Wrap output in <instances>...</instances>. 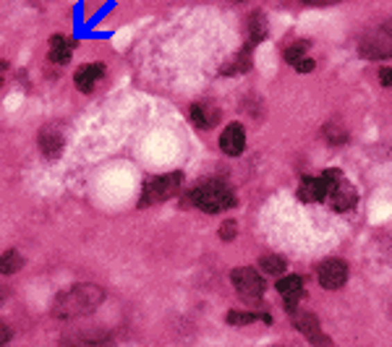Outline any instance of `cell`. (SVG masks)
I'll use <instances>...</instances> for the list:
<instances>
[{
	"mask_svg": "<svg viewBox=\"0 0 392 347\" xmlns=\"http://www.w3.org/2000/svg\"><path fill=\"white\" fill-rule=\"evenodd\" d=\"M102 301H105V292L97 285H76V287L58 295L53 303V316L56 319H78V316L92 314Z\"/></svg>",
	"mask_w": 392,
	"mask_h": 347,
	"instance_id": "6da1fadb",
	"label": "cell"
},
{
	"mask_svg": "<svg viewBox=\"0 0 392 347\" xmlns=\"http://www.w3.org/2000/svg\"><path fill=\"white\" fill-rule=\"evenodd\" d=\"M186 204L199 206L202 212L217 214V212L230 209V206L235 204V196L223 180H207V183H202V186H196V188L191 190Z\"/></svg>",
	"mask_w": 392,
	"mask_h": 347,
	"instance_id": "7a4b0ae2",
	"label": "cell"
},
{
	"mask_svg": "<svg viewBox=\"0 0 392 347\" xmlns=\"http://www.w3.org/2000/svg\"><path fill=\"white\" fill-rule=\"evenodd\" d=\"M361 55L369 57V60L392 57V19H387L384 24H380L371 32L364 34V39H361Z\"/></svg>",
	"mask_w": 392,
	"mask_h": 347,
	"instance_id": "3957f363",
	"label": "cell"
},
{
	"mask_svg": "<svg viewBox=\"0 0 392 347\" xmlns=\"http://www.w3.org/2000/svg\"><path fill=\"white\" fill-rule=\"evenodd\" d=\"M180 172H170V175H160V178L149 180L144 186V193H142V206H149V204H160L173 199L180 190Z\"/></svg>",
	"mask_w": 392,
	"mask_h": 347,
	"instance_id": "277c9868",
	"label": "cell"
},
{
	"mask_svg": "<svg viewBox=\"0 0 392 347\" xmlns=\"http://www.w3.org/2000/svg\"><path fill=\"white\" fill-rule=\"evenodd\" d=\"M230 282H233V287L241 292L244 298H259V295L264 292V280H262L251 267L233 269V272H230Z\"/></svg>",
	"mask_w": 392,
	"mask_h": 347,
	"instance_id": "5b68a950",
	"label": "cell"
},
{
	"mask_svg": "<svg viewBox=\"0 0 392 347\" xmlns=\"http://www.w3.org/2000/svg\"><path fill=\"white\" fill-rule=\"evenodd\" d=\"M316 277H319V285H322L325 290H340L348 280V267L340 258H330L325 264H319Z\"/></svg>",
	"mask_w": 392,
	"mask_h": 347,
	"instance_id": "8992f818",
	"label": "cell"
},
{
	"mask_svg": "<svg viewBox=\"0 0 392 347\" xmlns=\"http://www.w3.org/2000/svg\"><path fill=\"white\" fill-rule=\"evenodd\" d=\"M244 146H246V134H244V125L241 123H230L220 134V149H223L225 154L238 157L244 152Z\"/></svg>",
	"mask_w": 392,
	"mask_h": 347,
	"instance_id": "52a82bcc",
	"label": "cell"
},
{
	"mask_svg": "<svg viewBox=\"0 0 392 347\" xmlns=\"http://www.w3.org/2000/svg\"><path fill=\"white\" fill-rule=\"evenodd\" d=\"M296 329L309 337V339H312V345H316V347H330V345H327L330 339H327V337L322 335V329H319V319H316V316H312V314L296 316Z\"/></svg>",
	"mask_w": 392,
	"mask_h": 347,
	"instance_id": "ba28073f",
	"label": "cell"
},
{
	"mask_svg": "<svg viewBox=\"0 0 392 347\" xmlns=\"http://www.w3.org/2000/svg\"><path fill=\"white\" fill-rule=\"evenodd\" d=\"M298 196L306 204H316V202H325V196H330V190H327L322 178H303L301 186H298Z\"/></svg>",
	"mask_w": 392,
	"mask_h": 347,
	"instance_id": "9c48e42d",
	"label": "cell"
},
{
	"mask_svg": "<svg viewBox=\"0 0 392 347\" xmlns=\"http://www.w3.org/2000/svg\"><path fill=\"white\" fill-rule=\"evenodd\" d=\"M102 76H105V66H102V63H90V66L78 68L74 81H76L78 91H92L94 89V84H97Z\"/></svg>",
	"mask_w": 392,
	"mask_h": 347,
	"instance_id": "30bf717a",
	"label": "cell"
},
{
	"mask_svg": "<svg viewBox=\"0 0 392 347\" xmlns=\"http://www.w3.org/2000/svg\"><path fill=\"white\" fill-rule=\"evenodd\" d=\"M330 196H332V209H335V212H348V209H353V206H356V199H359L356 188H353L350 183H346V180H340V186H337Z\"/></svg>",
	"mask_w": 392,
	"mask_h": 347,
	"instance_id": "8fae6325",
	"label": "cell"
},
{
	"mask_svg": "<svg viewBox=\"0 0 392 347\" xmlns=\"http://www.w3.org/2000/svg\"><path fill=\"white\" fill-rule=\"evenodd\" d=\"M189 118L196 128H212L217 123V118H220V112L210 107V105H191Z\"/></svg>",
	"mask_w": 392,
	"mask_h": 347,
	"instance_id": "7c38bea8",
	"label": "cell"
},
{
	"mask_svg": "<svg viewBox=\"0 0 392 347\" xmlns=\"http://www.w3.org/2000/svg\"><path fill=\"white\" fill-rule=\"evenodd\" d=\"M40 149H42V154H47L50 159H56L60 152H63V136L53 131V128H45V131H40Z\"/></svg>",
	"mask_w": 392,
	"mask_h": 347,
	"instance_id": "4fadbf2b",
	"label": "cell"
},
{
	"mask_svg": "<svg viewBox=\"0 0 392 347\" xmlns=\"http://www.w3.org/2000/svg\"><path fill=\"white\" fill-rule=\"evenodd\" d=\"M71 53H74V42L66 39V37H53L50 39V60L53 63H68L71 60Z\"/></svg>",
	"mask_w": 392,
	"mask_h": 347,
	"instance_id": "5bb4252c",
	"label": "cell"
},
{
	"mask_svg": "<svg viewBox=\"0 0 392 347\" xmlns=\"http://www.w3.org/2000/svg\"><path fill=\"white\" fill-rule=\"evenodd\" d=\"M303 290V280L298 274H285L282 280H278V292L282 298H298Z\"/></svg>",
	"mask_w": 392,
	"mask_h": 347,
	"instance_id": "9a60e30c",
	"label": "cell"
},
{
	"mask_svg": "<svg viewBox=\"0 0 392 347\" xmlns=\"http://www.w3.org/2000/svg\"><path fill=\"white\" fill-rule=\"evenodd\" d=\"M68 347H110V337L108 335H78V337H68L66 339Z\"/></svg>",
	"mask_w": 392,
	"mask_h": 347,
	"instance_id": "2e32d148",
	"label": "cell"
},
{
	"mask_svg": "<svg viewBox=\"0 0 392 347\" xmlns=\"http://www.w3.org/2000/svg\"><path fill=\"white\" fill-rule=\"evenodd\" d=\"M22 267H24V258L19 251H6L0 256V274H13V272H19Z\"/></svg>",
	"mask_w": 392,
	"mask_h": 347,
	"instance_id": "e0dca14e",
	"label": "cell"
},
{
	"mask_svg": "<svg viewBox=\"0 0 392 347\" xmlns=\"http://www.w3.org/2000/svg\"><path fill=\"white\" fill-rule=\"evenodd\" d=\"M248 68H251V57H248V53H241L233 63H228V66L223 68V73L225 76H230V73H244Z\"/></svg>",
	"mask_w": 392,
	"mask_h": 347,
	"instance_id": "ac0fdd59",
	"label": "cell"
},
{
	"mask_svg": "<svg viewBox=\"0 0 392 347\" xmlns=\"http://www.w3.org/2000/svg\"><path fill=\"white\" fill-rule=\"evenodd\" d=\"M262 269H264L267 274H282L285 261H282L280 256H262Z\"/></svg>",
	"mask_w": 392,
	"mask_h": 347,
	"instance_id": "d6986e66",
	"label": "cell"
},
{
	"mask_svg": "<svg viewBox=\"0 0 392 347\" xmlns=\"http://www.w3.org/2000/svg\"><path fill=\"white\" fill-rule=\"evenodd\" d=\"M257 319V314H241V311H228V316H225V321L233 326H244V324H251Z\"/></svg>",
	"mask_w": 392,
	"mask_h": 347,
	"instance_id": "ffe728a7",
	"label": "cell"
},
{
	"mask_svg": "<svg viewBox=\"0 0 392 347\" xmlns=\"http://www.w3.org/2000/svg\"><path fill=\"white\" fill-rule=\"evenodd\" d=\"M319 178L325 180L327 190H330V193H332V190H335L337 186H340V180H343V172H340V170H325V172H322V175H319Z\"/></svg>",
	"mask_w": 392,
	"mask_h": 347,
	"instance_id": "44dd1931",
	"label": "cell"
},
{
	"mask_svg": "<svg viewBox=\"0 0 392 347\" xmlns=\"http://www.w3.org/2000/svg\"><path fill=\"white\" fill-rule=\"evenodd\" d=\"M303 53H306V42H296V45H291L288 50H285V60L296 66V63L303 57Z\"/></svg>",
	"mask_w": 392,
	"mask_h": 347,
	"instance_id": "7402d4cb",
	"label": "cell"
},
{
	"mask_svg": "<svg viewBox=\"0 0 392 347\" xmlns=\"http://www.w3.org/2000/svg\"><path fill=\"white\" fill-rule=\"evenodd\" d=\"M264 37V19L262 16H251V42H259Z\"/></svg>",
	"mask_w": 392,
	"mask_h": 347,
	"instance_id": "603a6c76",
	"label": "cell"
},
{
	"mask_svg": "<svg viewBox=\"0 0 392 347\" xmlns=\"http://www.w3.org/2000/svg\"><path fill=\"white\" fill-rule=\"evenodd\" d=\"M235 233H238V224H235L233 220H228V222L220 224V238H223V240H233Z\"/></svg>",
	"mask_w": 392,
	"mask_h": 347,
	"instance_id": "cb8c5ba5",
	"label": "cell"
},
{
	"mask_svg": "<svg viewBox=\"0 0 392 347\" xmlns=\"http://www.w3.org/2000/svg\"><path fill=\"white\" fill-rule=\"evenodd\" d=\"M314 66H316V63H314L312 57H301V60L296 63V71H298V73H312Z\"/></svg>",
	"mask_w": 392,
	"mask_h": 347,
	"instance_id": "d4e9b609",
	"label": "cell"
},
{
	"mask_svg": "<svg viewBox=\"0 0 392 347\" xmlns=\"http://www.w3.org/2000/svg\"><path fill=\"white\" fill-rule=\"evenodd\" d=\"M8 342H11V329L0 324V347H6Z\"/></svg>",
	"mask_w": 392,
	"mask_h": 347,
	"instance_id": "484cf974",
	"label": "cell"
},
{
	"mask_svg": "<svg viewBox=\"0 0 392 347\" xmlns=\"http://www.w3.org/2000/svg\"><path fill=\"white\" fill-rule=\"evenodd\" d=\"M380 81H382V87H392V68H384V71H382Z\"/></svg>",
	"mask_w": 392,
	"mask_h": 347,
	"instance_id": "4316f807",
	"label": "cell"
},
{
	"mask_svg": "<svg viewBox=\"0 0 392 347\" xmlns=\"http://www.w3.org/2000/svg\"><path fill=\"white\" fill-rule=\"evenodd\" d=\"M306 6H335L337 0H303Z\"/></svg>",
	"mask_w": 392,
	"mask_h": 347,
	"instance_id": "83f0119b",
	"label": "cell"
},
{
	"mask_svg": "<svg viewBox=\"0 0 392 347\" xmlns=\"http://www.w3.org/2000/svg\"><path fill=\"white\" fill-rule=\"evenodd\" d=\"M6 68H8L6 66V60H0V81H3V71H6Z\"/></svg>",
	"mask_w": 392,
	"mask_h": 347,
	"instance_id": "f1b7e54d",
	"label": "cell"
},
{
	"mask_svg": "<svg viewBox=\"0 0 392 347\" xmlns=\"http://www.w3.org/2000/svg\"><path fill=\"white\" fill-rule=\"evenodd\" d=\"M0 303H3V290H0Z\"/></svg>",
	"mask_w": 392,
	"mask_h": 347,
	"instance_id": "f546056e",
	"label": "cell"
},
{
	"mask_svg": "<svg viewBox=\"0 0 392 347\" xmlns=\"http://www.w3.org/2000/svg\"><path fill=\"white\" fill-rule=\"evenodd\" d=\"M235 3H244V0H235Z\"/></svg>",
	"mask_w": 392,
	"mask_h": 347,
	"instance_id": "4dcf8cb0",
	"label": "cell"
}]
</instances>
